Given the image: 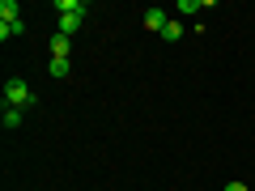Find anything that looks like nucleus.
I'll list each match as a JSON object with an SVG mask.
<instances>
[{"instance_id": "9b49d317", "label": "nucleus", "mask_w": 255, "mask_h": 191, "mask_svg": "<svg viewBox=\"0 0 255 191\" xmlns=\"http://www.w3.org/2000/svg\"><path fill=\"white\" fill-rule=\"evenodd\" d=\"M196 9H204V0H179V13H196Z\"/></svg>"}, {"instance_id": "39448f33", "label": "nucleus", "mask_w": 255, "mask_h": 191, "mask_svg": "<svg viewBox=\"0 0 255 191\" xmlns=\"http://www.w3.org/2000/svg\"><path fill=\"white\" fill-rule=\"evenodd\" d=\"M17 34H26V21H0V38H4V43H9V38H17Z\"/></svg>"}, {"instance_id": "1a4fd4ad", "label": "nucleus", "mask_w": 255, "mask_h": 191, "mask_svg": "<svg viewBox=\"0 0 255 191\" xmlns=\"http://www.w3.org/2000/svg\"><path fill=\"white\" fill-rule=\"evenodd\" d=\"M68 73H73V64H68V60H51V77H68Z\"/></svg>"}, {"instance_id": "423d86ee", "label": "nucleus", "mask_w": 255, "mask_h": 191, "mask_svg": "<svg viewBox=\"0 0 255 191\" xmlns=\"http://www.w3.org/2000/svg\"><path fill=\"white\" fill-rule=\"evenodd\" d=\"M21 115H26V110H13V106H4V115H0V123H4V132H13V127H21Z\"/></svg>"}, {"instance_id": "f257e3e1", "label": "nucleus", "mask_w": 255, "mask_h": 191, "mask_svg": "<svg viewBox=\"0 0 255 191\" xmlns=\"http://www.w3.org/2000/svg\"><path fill=\"white\" fill-rule=\"evenodd\" d=\"M4 106H13V110L34 106V94H30V85L21 81V77H9V81H4Z\"/></svg>"}, {"instance_id": "0eeeda50", "label": "nucleus", "mask_w": 255, "mask_h": 191, "mask_svg": "<svg viewBox=\"0 0 255 191\" xmlns=\"http://www.w3.org/2000/svg\"><path fill=\"white\" fill-rule=\"evenodd\" d=\"M55 13H60V17H68V13H85V4H81V0H55Z\"/></svg>"}, {"instance_id": "6e6552de", "label": "nucleus", "mask_w": 255, "mask_h": 191, "mask_svg": "<svg viewBox=\"0 0 255 191\" xmlns=\"http://www.w3.org/2000/svg\"><path fill=\"white\" fill-rule=\"evenodd\" d=\"M17 0H0V21H17Z\"/></svg>"}, {"instance_id": "f03ea898", "label": "nucleus", "mask_w": 255, "mask_h": 191, "mask_svg": "<svg viewBox=\"0 0 255 191\" xmlns=\"http://www.w3.org/2000/svg\"><path fill=\"white\" fill-rule=\"evenodd\" d=\"M47 47H51V60H68V51H73V38L55 30V34H51V43H47Z\"/></svg>"}, {"instance_id": "9d476101", "label": "nucleus", "mask_w": 255, "mask_h": 191, "mask_svg": "<svg viewBox=\"0 0 255 191\" xmlns=\"http://www.w3.org/2000/svg\"><path fill=\"white\" fill-rule=\"evenodd\" d=\"M183 34V26H179V21H166V30H162V38H170V43H174V38H179Z\"/></svg>"}, {"instance_id": "20e7f679", "label": "nucleus", "mask_w": 255, "mask_h": 191, "mask_svg": "<svg viewBox=\"0 0 255 191\" xmlns=\"http://www.w3.org/2000/svg\"><path fill=\"white\" fill-rule=\"evenodd\" d=\"M81 21H85V13H68V17H60V34L73 38L77 30H81Z\"/></svg>"}, {"instance_id": "7ed1b4c3", "label": "nucleus", "mask_w": 255, "mask_h": 191, "mask_svg": "<svg viewBox=\"0 0 255 191\" xmlns=\"http://www.w3.org/2000/svg\"><path fill=\"white\" fill-rule=\"evenodd\" d=\"M166 21H170V17H166V9H145V26H149V30H157V34H162Z\"/></svg>"}, {"instance_id": "f8f14e48", "label": "nucleus", "mask_w": 255, "mask_h": 191, "mask_svg": "<svg viewBox=\"0 0 255 191\" xmlns=\"http://www.w3.org/2000/svg\"><path fill=\"white\" fill-rule=\"evenodd\" d=\"M226 191H247V183H226Z\"/></svg>"}]
</instances>
